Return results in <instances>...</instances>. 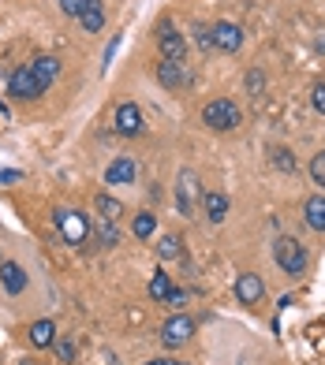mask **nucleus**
Instances as JSON below:
<instances>
[{"label": "nucleus", "instance_id": "obj_1", "mask_svg": "<svg viewBox=\"0 0 325 365\" xmlns=\"http://www.w3.org/2000/svg\"><path fill=\"white\" fill-rule=\"evenodd\" d=\"M239 120H243L239 105L229 101V97H217V101H209L202 108V123L214 127V130H232V127H239Z\"/></svg>", "mask_w": 325, "mask_h": 365}, {"label": "nucleus", "instance_id": "obj_2", "mask_svg": "<svg viewBox=\"0 0 325 365\" xmlns=\"http://www.w3.org/2000/svg\"><path fill=\"white\" fill-rule=\"evenodd\" d=\"M273 254H277V264H281L288 276H303L306 272V250L299 246V239L281 235L277 242H273Z\"/></svg>", "mask_w": 325, "mask_h": 365}, {"label": "nucleus", "instance_id": "obj_3", "mask_svg": "<svg viewBox=\"0 0 325 365\" xmlns=\"http://www.w3.org/2000/svg\"><path fill=\"white\" fill-rule=\"evenodd\" d=\"M53 224L60 227V235L68 246H79V242H86L90 235V220L83 217V212H75V209H56L53 212Z\"/></svg>", "mask_w": 325, "mask_h": 365}, {"label": "nucleus", "instance_id": "obj_4", "mask_svg": "<svg viewBox=\"0 0 325 365\" xmlns=\"http://www.w3.org/2000/svg\"><path fill=\"white\" fill-rule=\"evenodd\" d=\"M49 86L41 82V75L34 71V63H23V68H15L11 78H8V93L15 97H41Z\"/></svg>", "mask_w": 325, "mask_h": 365}, {"label": "nucleus", "instance_id": "obj_5", "mask_svg": "<svg viewBox=\"0 0 325 365\" xmlns=\"http://www.w3.org/2000/svg\"><path fill=\"white\" fill-rule=\"evenodd\" d=\"M157 45H161V56L165 60H184V53H187V41H184V34L172 23L157 26Z\"/></svg>", "mask_w": 325, "mask_h": 365}, {"label": "nucleus", "instance_id": "obj_6", "mask_svg": "<svg viewBox=\"0 0 325 365\" xmlns=\"http://www.w3.org/2000/svg\"><path fill=\"white\" fill-rule=\"evenodd\" d=\"M157 78H161V86L180 90V86H187V82H191V71H187L184 60H161L157 63Z\"/></svg>", "mask_w": 325, "mask_h": 365}, {"label": "nucleus", "instance_id": "obj_7", "mask_svg": "<svg viewBox=\"0 0 325 365\" xmlns=\"http://www.w3.org/2000/svg\"><path fill=\"white\" fill-rule=\"evenodd\" d=\"M214 48H221V53H239V45H243V30L236 23H217L214 30Z\"/></svg>", "mask_w": 325, "mask_h": 365}, {"label": "nucleus", "instance_id": "obj_8", "mask_svg": "<svg viewBox=\"0 0 325 365\" xmlns=\"http://www.w3.org/2000/svg\"><path fill=\"white\" fill-rule=\"evenodd\" d=\"M191 331H194L191 317H169L165 328H161V343H165V346H180V343L191 339Z\"/></svg>", "mask_w": 325, "mask_h": 365}, {"label": "nucleus", "instance_id": "obj_9", "mask_svg": "<svg viewBox=\"0 0 325 365\" xmlns=\"http://www.w3.org/2000/svg\"><path fill=\"white\" fill-rule=\"evenodd\" d=\"M194 197H199V179L194 172H180V182H176V202H180V212H194Z\"/></svg>", "mask_w": 325, "mask_h": 365}, {"label": "nucleus", "instance_id": "obj_10", "mask_svg": "<svg viewBox=\"0 0 325 365\" xmlns=\"http://www.w3.org/2000/svg\"><path fill=\"white\" fill-rule=\"evenodd\" d=\"M116 130H120V135H127V138L139 135V130H142V112H139V105H120V108H116Z\"/></svg>", "mask_w": 325, "mask_h": 365}, {"label": "nucleus", "instance_id": "obj_11", "mask_svg": "<svg viewBox=\"0 0 325 365\" xmlns=\"http://www.w3.org/2000/svg\"><path fill=\"white\" fill-rule=\"evenodd\" d=\"M262 291H266V287H262V279H258L254 272H243V276L236 279V298H239V302H247V306L258 302V298H262Z\"/></svg>", "mask_w": 325, "mask_h": 365}, {"label": "nucleus", "instance_id": "obj_12", "mask_svg": "<svg viewBox=\"0 0 325 365\" xmlns=\"http://www.w3.org/2000/svg\"><path fill=\"white\" fill-rule=\"evenodd\" d=\"M0 279H4V291H8V294H23V291H26V272H23L15 261L0 264Z\"/></svg>", "mask_w": 325, "mask_h": 365}, {"label": "nucleus", "instance_id": "obj_13", "mask_svg": "<svg viewBox=\"0 0 325 365\" xmlns=\"http://www.w3.org/2000/svg\"><path fill=\"white\" fill-rule=\"evenodd\" d=\"M105 182H112V187H120V182H135V164L127 160V157L112 160L109 172H105Z\"/></svg>", "mask_w": 325, "mask_h": 365}, {"label": "nucleus", "instance_id": "obj_14", "mask_svg": "<svg viewBox=\"0 0 325 365\" xmlns=\"http://www.w3.org/2000/svg\"><path fill=\"white\" fill-rule=\"evenodd\" d=\"M202 209H206V217L214 220V224H221L224 212H229V197L217 194V190H209V194H202Z\"/></svg>", "mask_w": 325, "mask_h": 365}, {"label": "nucleus", "instance_id": "obj_15", "mask_svg": "<svg viewBox=\"0 0 325 365\" xmlns=\"http://www.w3.org/2000/svg\"><path fill=\"white\" fill-rule=\"evenodd\" d=\"M79 23H83L90 34H97V30L105 26V8H101V0H86L83 15H79Z\"/></svg>", "mask_w": 325, "mask_h": 365}, {"label": "nucleus", "instance_id": "obj_16", "mask_svg": "<svg viewBox=\"0 0 325 365\" xmlns=\"http://www.w3.org/2000/svg\"><path fill=\"white\" fill-rule=\"evenodd\" d=\"M303 217L306 224H311L314 231H325V197H306V205H303Z\"/></svg>", "mask_w": 325, "mask_h": 365}, {"label": "nucleus", "instance_id": "obj_17", "mask_svg": "<svg viewBox=\"0 0 325 365\" xmlns=\"http://www.w3.org/2000/svg\"><path fill=\"white\" fill-rule=\"evenodd\" d=\"M53 339H56V324L53 321H34L30 324V343L34 346H53Z\"/></svg>", "mask_w": 325, "mask_h": 365}, {"label": "nucleus", "instance_id": "obj_18", "mask_svg": "<svg viewBox=\"0 0 325 365\" xmlns=\"http://www.w3.org/2000/svg\"><path fill=\"white\" fill-rule=\"evenodd\" d=\"M30 63H34V71L41 75L45 86H53V78L60 75V60L56 56H38V60H30Z\"/></svg>", "mask_w": 325, "mask_h": 365}, {"label": "nucleus", "instance_id": "obj_19", "mask_svg": "<svg viewBox=\"0 0 325 365\" xmlns=\"http://www.w3.org/2000/svg\"><path fill=\"white\" fill-rule=\"evenodd\" d=\"M94 205H97V212H101V220H109V224H116V220H120V212H124V205H120V202H112L109 194H101Z\"/></svg>", "mask_w": 325, "mask_h": 365}, {"label": "nucleus", "instance_id": "obj_20", "mask_svg": "<svg viewBox=\"0 0 325 365\" xmlns=\"http://www.w3.org/2000/svg\"><path fill=\"white\" fill-rule=\"evenodd\" d=\"M169 291H172L169 272H154V279H150V298H154V302H165Z\"/></svg>", "mask_w": 325, "mask_h": 365}, {"label": "nucleus", "instance_id": "obj_21", "mask_svg": "<svg viewBox=\"0 0 325 365\" xmlns=\"http://www.w3.org/2000/svg\"><path fill=\"white\" fill-rule=\"evenodd\" d=\"M131 231H135V239H150L154 231H157V217H154V212H139Z\"/></svg>", "mask_w": 325, "mask_h": 365}, {"label": "nucleus", "instance_id": "obj_22", "mask_svg": "<svg viewBox=\"0 0 325 365\" xmlns=\"http://www.w3.org/2000/svg\"><path fill=\"white\" fill-rule=\"evenodd\" d=\"M157 254L165 257V261H176V257H184V242L176 239V235H165V239L157 242Z\"/></svg>", "mask_w": 325, "mask_h": 365}, {"label": "nucleus", "instance_id": "obj_23", "mask_svg": "<svg viewBox=\"0 0 325 365\" xmlns=\"http://www.w3.org/2000/svg\"><path fill=\"white\" fill-rule=\"evenodd\" d=\"M311 175H314L318 187H325V149H321V153H314V160H311Z\"/></svg>", "mask_w": 325, "mask_h": 365}, {"label": "nucleus", "instance_id": "obj_24", "mask_svg": "<svg viewBox=\"0 0 325 365\" xmlns=\"http://www.w3.org/2000/svg\"><path fill=\"white\" fill-rule=\"evenodd\" d=\"M273 164H277V168H284V172H291V168H296V160H291V153H288V149H273Z\"/></svg>", "mask_w": 325, "mask_h": 365}, {"label": "nucleus", "instance_id": "obj_25", "mask_svg": "<svg viewBox=\"0 0 325 365\" xmlns=\"http://www.w3.org/2000/svg\"><path fill=\"white\" fill-rule=\"evenodd\" d=\"M83 8H86V0H60V11L64 15H75V19L83 15Z\"/></svg>", "mask_w": 325, "mask_h": 365}, {"label": "nucleus", "instance_id": "obj_26", "mask_svg": "<svg viewBox=\"0 0 325 365\" xmlns=\"http://www.w3.org/2000/svg\"><path fill=\"white\" fill-rule=\"evenodd\" d=\"M56 354H60V361H75V346H71V339H60V343H56Z\"/></svg>", "mask_w": 325, "mask_h": 365}, {"label": "nucleus", "instance_id": "obj_27", "mask_svg": "<svg viewBox=\"0 0 325 365\" xmlns=\"http://www.w3.org/2000/svg\"><path fill=\"white\" fill-rule=\"evenodd\" d=\"M311 101H314V108L325 115V82H318V86L311 90Z\"/></svg>", "mask_w": 325, "mask_h": 365}, {"label": "nucleus", "instance_id": "obj_28", "mask_svg": "<svg viewBox=\"0 0 325 365\" xmlns=\"http://www.w3.org/2000/svg\"><path fill=\"white\" fill-rule=\"evenodd\" d=\"M184 298H187V294H184L180 287H172V291H169V298H165V306H184Z\"/></svg>", "mask_w": 325, "mask_h": 365}, {"label": "nucleus", "instance_id": "obj_29", "mask_svg": "<svg viewBox=\"0 0 325 365\" xmlns=\"http://www.w3.org/2000/svg\"><path fill=\"white\" fill-rule=\"evenodd\" d=\"M199 45L206 48V53H209V48H214V34H209V30H206V26L199 30Z\"/></svg>", "mask_w": 325, "mask_h": 365}, {"label": "nucleus", "instance_id": "obj_30", "mask_svg": "<svg viewBox=\"0 0 325 365\" xmlns=\"http://www.w3.org/2000/svg\"><path fill=\"white\" fill-rule=\"evenodd\" d=\"M251 93H262V75H258V71L251 75Z\"/></svg>", "mask_w": 325, "mask_h": 365}, {"label": "nucleus", "instance_id": "obj_31", "mask_svg": "<svg viewBox=\"0 0 325 365\" xmlns=\"http://www.w3.org/2000/svg\"><path fill=\"white\" fill-rule=\"evenodd\" d=\"M19 179V172H0V182H15Z\"/></svg>", "mask_w": 325, "mask_h": 365}, {"label": "nucleus", "instance_id": "obj_32", "mask_svg": "<svg viewBox=\"0 0 325 365\" xmlns=\"http://www.w3.org/2000/svg\"><path fill=\"white\" fill-rule=\"evenodd\" d=\"M150 365H172V361H150Z\"/></svg>", "mask_w": 325, "mask_h": 365}]
</instances>
